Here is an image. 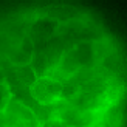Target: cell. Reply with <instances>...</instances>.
I'll use <instances>...</instances> for the list:
<instances>
[{
  "label": "cell",
  "instance_id": "cell-1",
  "mask_svg": "<svg viewBox=\"0 0 127 127\" xmlns=\"http://www.w3.org/2000/svg\"><path fill=\"white\" fill-rule=\"evenodd\" d=\"M0 127H127V43L76 0L0 5Z\"/></svg>",
  "mask_w": 127,
  "mask_h": 127
}]
</instances>
